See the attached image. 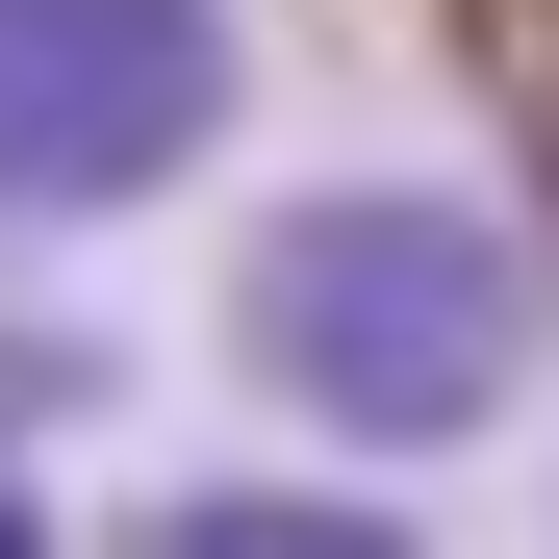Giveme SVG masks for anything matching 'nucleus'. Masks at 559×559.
Returning <instances> with one entry per match:
<instances>
[{
  "instance_id": "obj_2",
  "label": "nucleus",
  "mask_w": 559,
  "mask_h": 559,
  "mask_svg": "<svg viewBox=\"0 0 559 559\" xmlns=\"http://www.w3.org/2000/svg\"><path fill=\"white\" fill-rule=\"evenodd\" d=\"M254 26L229 0H0V229H128L229 153Z\"/></svg>"
},
{
  "instance_id": "obj_4",
  "label": "nucleus",
  "mask_w": 559,
  "mask_h": 559,
  "mask_svg": "<svg viewBox=\"0 0 559 559\" xmlns=\"http://www.w3.org/2000/svg\"><path fill=\"white\" fill-rule=\"evenodd\" d=\"M76 407H103V331H0V457L76 432Z\"/></svg>"
},
{
  "instance_id": "obj_5",
  "label": "nucleus",
  "mask_w": 559,
  "mask_h": 559,
  "mask_svg": "<svg viewBox=\"0 0 559 559\" xmlns=\"http://www.w3.org/2000/svg\"><path fill=\"white\" fill-rule=\"evenodd\" d=\"M0 559H76V534H51V484H26V457H0Z\"/></svg>"
},
{
  "instance_id": "obj_3",
  "label": "nucleus",
  "mask_w": 559,
  "mask_h": 559,
  "mask_svg": "<svg viewBox=\"0 0 559 559\" xmlns=\"http://www.w3.org/2000/svg\"><path fill=\"white\" fill-rule=\"evenodd\" d=\"M103 559H407V509H382V484H280V457H254V484H153Z\"/></svg>"
},
{
  "instance_id": "obj_1",
  "label": "nucleus",
  "mask_w": 559,
  "mask_h": 559,
  "mask_svg": "<svg viewBox=\"0 0 559 559\" xmlns=\"http://www.w3.org/2000/svg\"><path fill=\"white\" fill-rule=\"evenodd\" d=\"M229 356H254V407L331 432V457H457L559 356V254L484 178H306V204H254V254H229Z\"/></svg>"
}]
</instances>
